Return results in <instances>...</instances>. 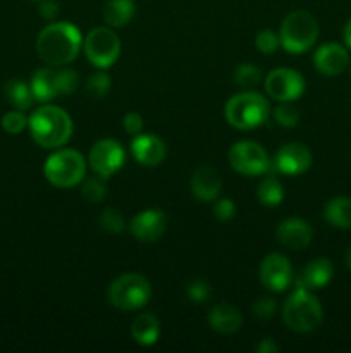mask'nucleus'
<instances>
[{
    "label": "nucleus",
    "mask_w": 351,
    "mask_h": 353,
    "mask_svg": "<svg viewBox=\"0 0 351 353\" xmlns=\"http://www.w3.org/2000/svg\"><path fill=\"white\" fill-rule=\"evenodd\" d=\"M81 43V31L74 24L61 21L41 30L36 38V52L45 64L61 68L78 57Z\"/></svg>",
    "instance_id": "1"
},
{
    "label": "nucleus",
    "mask_w": 351,
    "mask_h": 353,
    "mask_svg": "<svg viewBox=\"0 0 351 353\" xmlns=\"http://www.w3.org/2000/svg\"><path fill=\"white\" fill-rule=\"evenodd\" d=\"M31 137L40 147L55 150L71 140L72 119L57 105H41L28 119Z\"/></svg>",
    "instance_id": "2"
},
{
    "label": "nucleus",
    "mask_w": 351,
    "mask_h": 353,
    "mask_svg": "<svg viewBox=\"0 0 351 353\" xmlns=\"http://www.w3.org/2000/svg\"><path fill=\"white\" fill-rule=\"evenodd\" d=\"M282 319L295 333H312L322 324L323 310L310 290L296 286L282 307Z\"/></svg>",
    "instance_id": "3"
},
{
    "label": "nucleus",
    "mask_w": 351,
    "mask_h": 353,
    "mask_svg": "<svg viewBox=\"0 0 351 353\" xmlns=\"http://www.w3.org/2000/svg\"><path fill=\"white\" fill-rule=\"evenodd\" d=\"M226 121L236 130H255L270 116L267 99L257 92H243L231 97L226 103Z\"/></svg>",
    "instance_id": "4"
},
{
    "label": "nucleus",
    "mask_w": 351,
    "mask_h": 353,
    "mask_svg": "<svg viewBox=\"0 0 351 353\" xmlns=\"http://www.w3.org/2000/svg\"><path fill=\"white\" fill-rule=\"evenodd\" d=\"M319 38V23L306 10H292L284 17L279 40L289 54H305Z\"/></svg>",
    "instance_id": "5"
},
{
    "label": "nucleus",
    "mask_w": 351,
    "mask_h": 353,
    "mask_svg": "<svg viewBox=\"0 0 351 353\" xmlns=\"http://www.w3.org/2000/svg\"><path fill=\"white\" fill-rule=\"evenodd\" d=\"M107 299L110 305L116 307L117 310L123 312H131L138 310L148 303L151 299V285L145 276L134 274H123L110 283L107 290Z\"/></svg>",
    "instance_id": "6"
},
{
    "label": "nucleus",
    "mask_w": 351,
    "mask_h": 353,
    "mask_svg": "<svg viewBox=\"0 0 351 353\" xmlns=\"http://www.w3.org/2000/svg\"><path fill=\"white\" fill-rule=\"evenodd\" d=\"M43 174L47 181L57 188H72L85 178L86 161L79 152L71 148L57 150L45 162Z\"/></svg>",
    "instance_id": "7"
},
{
    "label": "nucleus",
    "mask_w": 351,
    "mask_h": 353,
    "mask_svg": "<svg viewBox=\"0 0 351 353\" xmlns=\"http://www.w3.org/2000/svg\"><path fill=\"white\" fill-rule=\"evenodd\" d=\"M34 100L48 102L61 95H71L78 88V74L72 69H38L31 76Z\"/></svg>",
    "instance_id": "8"
},
{
    "label": "nucleus",
    "mask_w": 351,
    "mask_h": 353,
    "mask_svg": "<svg viewBox=\"0 0 351 353\" xmlns=\"http://www.w3.org/2000/svg\"><path fill=\"white\" fill-rule=\"evenodd\" d=\"M231 168L243 176H260L270 171L272 162L262 145L255 141H237L231 147L229 155Z\"/></svg>",
    "instance_id": "9"
},
{
    "label": "nucleus",
    "mask_w": 351,
    "mask_h": 353,
    "mask_svg": "<svg viewBox=\"0 0 351 353\" xmlns=\"http://www.w3.org/2000/svg\"><path fill=\"white\" fill-rule=\"evenodd\" d=\"M85 54L93 65L109 69L120 54V40L109 28H95L85 38Z\"/></svg>",
    "instance_id": "10"
},
{
    "label": "nucleus",
    "mask_w": 351,
    "mask_h": 353,
    "mask_svg": "<svg viewBox=\"0 0 351 353\" xmlns=\"http://www.w3.org/2000/svg\"><path fill=\"white\" fill-rule=\"evenodd\" d=\"M305 79L295 69L279 68L265 78V92L277 102H292L305 93Z\"/></svg>",
    "instance_id": "11"
},
{
    "label": "nucleus",
    "mask_w": 351,
    "mask_h": 353,
    "mask_svg": "<svg viewBox=\"0 0 351 353\" xmlns=\"http://www.w3.org/2000/svg\"><path fill=\"white\" fill-rule=\"evenodd\" d=\"M126 161V152L116 140H98L88 154V164L102 179L116 174Z\"/></svg>",
    "instance_id": "12"
},
{
    "label": "nucleus",
    "mask_w": 351,
    "mask_h": 353,
    "mask_svg": "<svg viewBox=\"0 0 351 353\" xmlns=\"http://www.w3.org/2000/svg\"><path fill=\"white\" fill-rule=\"evenodd\" d=\"M260 281L270 292H284L292 281L291 262L282 254H268L260 264Z\"/></svg>",
    "instance_id": "13"
},
{
    "label": "nucleus",
    "mask_w": 351,
    "mask_h": 353,
    "mask_svg": "<svg viewBox=\"0 0 351 353\" xmlns=\"http://www.w3.org/2000/svg\"><path fill=\"white\" fill-rule=\"evenodd\" d=\"M312 165V152L303 143L282 145L274 159L275 171L288 176H298L308 171Z\"/></svg>",
    "instance_id": "14"
},
{
    "label": "nucleus",
    "mask_w": 351,
    "mask_h": 353,
    "mask_svg": "<svg viewBox=\"0 0 351 353\" xmlns=\"http://www.w3.org/2000/svg\"><path fill=\"white\" fill-rule=\"evenodd\" d=\"M167 230V216L157 209H148L136 214L129 224V231L136 240L153 243Z\"/></svg>",
    "instance_id": "15"
},
{
    "label": "nucleus",
    "mask_w": 351,
    "mask_h": 353,
    "mask_svg": "<svg viewBox=\"0 0 351 353\" xmlns=\"http://www.w3.org/2000/svg\"><path fill=\"white\" fill-rule=\"evenodd\" d=\"M317 71L323 76H337L350 65V54L339 43H326L313 55Z\"/></svg>",
    "instance_id": "16"
},
{
    "label": "nucleus",
    "mask_w": 351,
    "mask_h": 353,
    "mask_svg": "<svg viewBox=\"0 0 351 353\" xmlns=\"http://www.w3.org/2000/svg\"><path fill=\"white\" fill-rule=\"evenodd\" d=\"M275 236L282 247L289 248V250H303L312 241L313 231L306 221L291 217V219H286L279 224Z\"/></svg>",
    "instance_id": "17"
},
{
    "label": "nucleus",
    "mask_w": 351,
    "mask_h": 353,
    "mask_svg": "<svg viewBox=\"0 0 351 353\" xmlns=\"http://www.w3.org/2000/svg\"><path fill=\"white\" fill-rule=\"evenodd\" d=\"M131 154L141 165L153 168L164 162L167 150L164 141L155 134H136L131 141Z\"/></svg>",
    "instance_id": "18"
},
{
    "label": "nucleus",
    "mask_w": 351,
    "mask_h": 353,
    "mask_svg": "<svg viewBox=\"0 0 351 353\" xmlns=\"http://www.w3.org/2000/svg\"><path fill=\"white\" fill-rule=\"evenodd\" d=\"M191 192L200 202H213L219 196L220 188H222V179L219 172L210 165H202L196 169L191 176Z\"/></svg>",
    "instance_id": "19"
},
{
    "label": "nucleus",
    "mask_w": 351,
    "mask_h": 353,
    "mask_svg": "<svg viewBox=\"0 0 351 353\" xmlns=\"http://www.w3.org/2000/svg\"><path fill=\"white\" fill-rule=\"evenodd\" d=\"M334 276V265L329 259L317 257L310 261L308 264L303 268L301 276L296 279V286L306 290H320L330 283Z\"/></svg>",
    "instance_id": "20"
},
{
    "label": "nucleus",
    "mask_w": 351,
    "mask_h": 353,
    "mask_svg": "<svg viewBox=\"0 0 351 353\" xmlns=\"http://www.w3.org/2000/svg\"><path fill=\"white\" fill-rule=\"evenodd\" d=\"M209 324L213 331L220 334H233L243 324V314L240 309L229 303H220L215 305L209 312Z\"/></svg>",
    "instance_id": "21"
},
{
    "label": "nucleus",
    "mask_w": 351,
    "mask_h": 353,
    "mask_svg": "<svg viewBox=\"0 0 351 353\" xmlns=\"http://www.w3.org/2000/svg\"><path fill=\"white\" fill-rule=\"evenodd\" d=\"M131 336L141 347H151L160 336V324L151 314H140L131 324Z\"/></svg>",
    "instance_id": "22"
},
{
    "label": "nucleus",
    "mask_w": 351,
    "mask_h": 353,
    "mask_svg": "<svg viewBox=\"0 0 351 353\" xmlns=\"http://www.w3.org/2000/svg\"><path fill=\"white\" fill-rule=\"evenodd\" d=\"M323 219L334 228H351V196H334L323 207Z\"/></svg>",
    "instance_id": "23"
},
{
    "label": "nucleus",
    "mask_w": 351,
    "mask_h": 353,
    "mask_svg": "<svg viewBox=\"0 0 351 353\" xmlns=\"http://www.w3.org/2000/svg\"><path fill=\"white\" fill-rule=\"evenodd\" d=\"M134 10L136 6L133 0H109L103 9V19L109 26L123 28L133 19Z\"/></svg>",
    "instance_id": "24"
},
{
    "label": "nucleus",
    "mask_w": 351,
    "mask_h": 353,
    "mask_svg": "<svg viewBox=\"0 0 351 353\" xmlns=\"http://www.w3.org/2000/svg\"><path fill=\"white\" fill-rule=\"evenodd\" d=\"M6 99L16 107L17 110H28L34 103V95L31 85L21 81V79H9L3 86Z\"/></svg>",
    "instance_id": "25"
},
{
    "label": "nucleus",
    "mask_w": 351,
    "mask_h": 353,
    "mask_svg": "<svg viewBox=\"0 0 351 353\" xmlns=\"http://www.w3.org/2000/svg\"><path fill=\"white\" fill-rule=\"evenodd\" d=\"M257 199L265 207H277L284 199V190L281 181L275 176H267L264 181L258 185Z\"/></svg>",
    "instance_id": "26"
},
{
    "label": "nucleus",
    "mask_w": 351,
    "mask_h": 353,
    "mask_svg": "<svg viewBox=\"0 0 351 353\" xmlns=\"http://www.w3.org/2000/svg\"><path fill=\"white\" fill-rule=\"evenodd\" d=\"M234 81L240 88L253 90L262 81V71L255 64H240L234 71Z\"/></svg>",
    "instance_id": "27"
},
{
    "label": "nucleus",
    "mask_w": 351,
    "mask_h": 353,
    "mask_svg": "<svg viewBox=\"0 0 351 353\" xmlns=\"http://www.w3.org/2000/svg\"><path fill=\"white\" fill-rule=\"evenodd\" d=\"M110 92V78L105 72H96L88 76L85 81V93L92 99H102Z\"/></svg>",
    "instance_id": "28"
},
{
    "label": "nucleus",
    "mask_w": 351,
    "mask_h": 353,
    "mask_svg": "<svg viewBox=\"0 0 351 353\" xmlns=\"http://www.w3.org/2000/svg\"><path fill=\"white\" fill-rule=\"evenodd\" d=\"M274 119H275V123L282 128L296 126L299 121L298 107L292 105L291 102H281L274 109Z\"/></svg>",
    "instance_id": "29"
},
{
    "label": "nucleus",
    "mask_w": 351,
    "mask_h": 353,
    "mask_svg": "<svg viewBox=\"0 0 351 353\" xmlns=\"http://www.w3.org/2000/svg\"><path fill=\"white\" fill-rule=\"evenodd\" d=\"M100 228L110 234H120L126 230L123 214L117 212L116 209H105L100 214Z\"/></svg>",
    "instance_id": "30"
},
{
    "label": "nucleus",
    "mask_w": 351,
    "mask_h": 353,
    "mask_svg": "<svg viewBox=\"0 0 351 353\" xmlns=\"http://www.w3.org/2000/svg\"><path fill=\"white\" fill-rule=\"evenodd\" d=\"M26 126L28 117L24 116L23 110H12V112H7L6 116L2 117V128L10 134L23 133Z\"/></svg>",
    "instance_id": "31"
},
{
    "label": "nucleus",
    "mask_w": 351,
    "mask_h": 353,
    "mask_svg": "<svg viewBox=\"0 0 351 353\" xmlns=\"http://www.w3.org/2000/svg\"><path fill=\"white\" fill-rule=\"evenodd\" d=\"M81 193H83V196H85L86 202L98 203V202H102L103 196H105L107 188H105V185H103L102 179L93 178V179H88V181L83 185Z\"/></svg>",
    "instance_id": "32"
},
{
    "label": "nucleus",
    "mask_w": 351,
    "mask_h": 353,
    "mask_svg": "<svg viewBox=\"0 0 351 353\" xmlns=\"http://www.w3.org/2000/svg\"><path fill=\"white\" fill-rule=\"evenodd\" d=\"M255 45H257V48L262 54L268 55L274 54V52L277 50L279 45H281V40H279V34H275L274 31L264 30L257 34V38H255Z\"/></svg>",
    "instance_id": "33"
},
{
    "label": "nucleus",
    "mask_w": 351,
    "mask_h": 353,
    "mask_svg": "<svg viewBox=\"0 0 351 353\" xmlns=\"http://www.w3.org/2000/svg\"><path fill=\"white\" fill-rule=\"evenodd\" d=\"M188 299L195 303H205L206 300L210 299V293H212V288H210L209 281L205 279H195L188 285Z\"/></svg>",
    "instance_id": "34"
},
{
    "label": "nucleus",
    "mask_w": 351,
    "mask_h": 353,
    "mask_svg": "<svg viewBox=\"0 0 351 353\" xmlns=\"http://www.w3.org/2000/svg\"><path fill=\"white\" fill-rule=\"evenodd\" d=\"M236 203L229 199H220L213 203V214L219 221L227 223V221H233L236 216Z\"/></svg>",
    "instance_id": "35"
},
{
    "label": "nucleus",
    "mask_w": 351,
    "mask_h": 353,
    "mask_svg": "<svg viewBox=\"0 0 351 353\" xmlns=\"http://www.w3.org/2000/svg\"><path fill=\"white\" fill-rule=\"evenodd\" d=\"M253 316L260 321H268L275 314V302L268 296H262L253 303Z\"/></svg>",
    "instance_id": "36"
},
{
    "label": "nucleus",
    "mask_w": 351,
    "mask_h": 353,
    "mask_svg": "<svg viewBox=\"0 0 351 353\" xmlns=\"http://www.w3.org/2000/svg\"><path fill=\"white\" fill-rule=\"evenodd\" d=\"M123 126H124V131H126L127 134H133V137H136V134H140L141 130H143V117H141L138 112L126 114V116H124V121H123Z\"/></svg>",
    "instance_id": "37"
},
{
    "label": "nucleus",
    "mask_w": 351,
    "mask_h": 353,
    "mask_svg": "<svg viewBox=\"0 0 351 353\" xmlns=\"http://www.w3.org/2000/svg\"><path fill=\"white\" fill-rule=\"evenodd\" d=\"M38 12L43 19L54 21L58 16V3L54 0H41L40 7H38Z\"/></svg>",
    "instance_id": "38"
},
{
    "label": "nucleus",
    "mask_w": 351,
    "mask_h": 353,
    "mask_svg": "<svg viewBox=\"0 0 351 353\" xmlns=\"http://www.w3.org/2000/svg\"><path fill=\"white\" fill-rule=\"evenodd\" d=\"M257 352L258 353H275V352H279V347L275 345L274 340H270V338H265V340H262V343L257 347Z\"/></svg>",
    "instance_id": "39"
},
{
    "label": "nucleus",
    "mask_w": 351,
    "mask_h": 353,
    "mask_svg": "<svg viewBox=\"0 0 351 353\" xmlns=\"http://www.w3.org/2000/svg\"><path fill=\"white\" fill-rule=\"evenodd\" d=\"M343 37H344V43L351 48V17L348 19V23L344 24V30H343Z\"/></svg>",
    "instance_id": "40"
},
{
    "label": "nucleus",
    "mask_w": 351,
    "mask_h": 353,
    "mask_svg": "<svg viewBox=\"0 0 351 353\" xmlns=\"http://www.w3.org/2000/svg\"><path fill=\"white\" fill-rule=\"evenodd\" d=\"M346 265L351 269V247L346 250Z\"/></svg>",
    "instance_id": "41"
},
{
    "label": "nucleus",
    "mask_w": 351,
    "mask_h": 353,
    "mask_svg": "<svg viewBox=\"0 0 351 353\" xmlns=\"http://www.w3.org/2000/svg\"><path fill=\"white\" fill-rule=\"evenodd\" d=\"M31 2H41V0H31Z\"/></svg>",
    "instance_id": "42"
},
{
    "label": "nucleus",
    "mask_w": 351,
    "mask_h": 353,
    "mask_svg": "<svg viewBox=\"0 0 351 353\" xmlns=\"http://www.w3.org/2000/svg\"><path fill=\"white\" fill-rule=\"evenodd\" d=\"M350 74H351V71H350Z\"/></svg>",
    "instance_id": "43"
}]
</instances>
